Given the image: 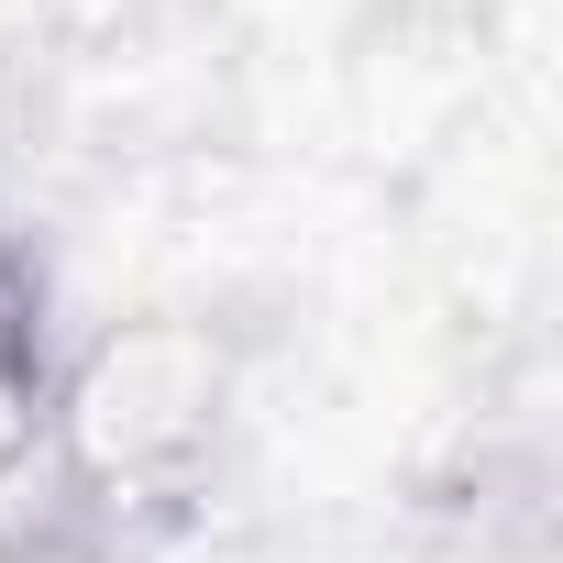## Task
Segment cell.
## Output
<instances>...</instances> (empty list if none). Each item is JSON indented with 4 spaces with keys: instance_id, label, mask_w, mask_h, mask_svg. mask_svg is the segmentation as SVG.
<instances>
[{
    "instance_id": "6da1fadb",
    "label": "cell",
    "mask_w": 563,
    "mask_h": 563,
    "mask_svg": "<svg viewBox=\"0 0 563 563\" xmlns=\"http://www.w3.org/2000/svg\"><path fill=\"white\" fill-rule=\"evenodd\" d=\"M232 453H243V343L221 310L144 299L67 332L34 464L78 486L111 530H133L144 552L188 541L221 508Z\"/></svg>"
},
{
    "instance_id": "7a4b0ae2",
    "label": "cell",
    "mask_w": 563,
    "mask_h": 563,
    "mask_svg": "<svg viewBox=\"0 0 563 563\" xmlns=\"http://www.w3.org/2000/svg\"><path fill=\"white\" fill-rule=\"evenodd\" d=\"M67 332H78V310H67V265H56L45 221L23 199H0V475L45 431V387L67 365Z\"/></svg>"
},
{
    "instance_id": "3957f363",
    "label": "cell",
    "mask_w": 563,
    "mask_h": 563,
    "mask_svg": "<svg viewBox=\"0 0 563 563\" xmlns=\"http://www.w3.org/2000/svg\"><path fill=\"white\" fill-rule=\"evenodd\" d=\"M0 563H155L133 530H111L78 486H56L34 453L0 475Z\"/></svg>"
}]
</instances>
